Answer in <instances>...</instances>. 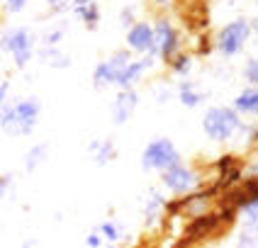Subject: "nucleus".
<instances>
[{
    "instance_id": "nucleus-1",
    "label": "nucleus",
    "mask_w": 258,
    "mask_h": 248,
    "mask_svg": "<svg viewBox=\"0 0 258 248\" xmlns=\"http://www.w3.org/2000/svg\"><path fill=\"white\" fill-rule=\"evenodd\" d=\"M37 117H39V102L34 100H22L15 107H5L3 110V129L10 131V134H29L37 124Z\"/></svg>"
},
{
    "instance_id": "nucleus-2",
    "label": "nucleus",
    "mask_w": 258,
    "mask_h": 248,
    "mask_svg": "<svg viewBox=\"0 0 258 248\" xmlns=\"http://www.w3.org/2000/svg\"><path fill=\"white\" fill-rule=\"evenodd\" d=\"M202 127L215 141H227L234 136V131L241 127V122H239L236 112L229 107H212L202 117Z\"/></svg>"
},
{
    "instance_id": "nucleus-3",
    "label": "nucleus",
    "mask_w": 258,
    "mask_h": 248,
    "mask_svg": "<svg viewBox=\"0 0 258 248\" xmlns=\"http://www.w3.org/2000/svg\"><path fill=\"white\" fill-rule=\"evenodd\" d=\"M178 163H180V153L168 139L151 141L142 156L144 171H168V168L178 166Z\"/></svg>"
},
{
    "instance_id": "nucleus-4",
    "label": "nucleus",
    "mask_w": 258,
    "mask_h": 248,
    "mask_svg": "<svg viewBox=\"0 0 258 248\" xmlns=\"http://www.w3.org/2000/svg\"><path fill=\"white\" fill-rule=\"evenodd\" d=\"M248 25H246L244 20H236V22H231L227 27L222 29V34H219V49H222V54H227V56H234L244 42L248 39Z\"/></svg>"
},
{
    "instance_id": "nucleus-5",
    "label": "nucleus",
    "mask_w": 258,
    "mask_h": 248,
    "mask_svg": "<svg viewBox=\"0 0 258 248\" xmlns=\"http://www.w3.org/2000/svg\"><path fill=\"white\" fill-rule=\"evenodd\" d=\"M3 44H5V49H10L15 63L20 68L27 66V61L32 58V34H29L27 29H15V32H10L3 39Z\"/></svg>"
},
{
    "instance_id": "nucleus-6",
    "label": "nucleus",
    "mask_w": 258,
    "mask_h": 248,
    "mask_svg": "<svg viewBox=\"0 0 258 248\" xmlns=\"http://www.w3.org/2000/svg\"><path fill=\"white\" fill-rule=\"evenodd\" d=\"M127 63H129V56L124 54V51H119V54H115L112 58H107L105 63H100V66L95 68V75H93L95 86L105 88V86H110V83H117L119 73L124 71Z\"/></svg>"
},
{
    "instance_id": "nucleus-7",
    "label": "nucleus",
    "mask_w": 258,
    "mask_h": 248,
    "mask_svg": "<svg viewBox=\"0 0 258 248\" xmlns=\"http://www.w3.org/2000/svg\"><path fill=\"white\" fill-rule=\"evenodd\" d=\"M163 183H166V188L173 190L175 195H185V192H190V190H195L198 178H195L192 171H187L185 166H180V163H178V166H173V168L166 171Z\"/></svg>"
},
{
    "instance_id": "nucleus-8",
    "label": "nucleus",
    "mask_w": 258,
    "mask_h": 248,
    "mask_svg": "<svg viewBox=\"0 0 258 248\" xmlns=\"http://www.w3.org/2000/svg\"><path fill=\"white\" fill-rule=\"evenodd\" d=\"M154 54H161L163 58H171L175 54V49H178V39H175V32L168 22H158L156 27H154Z\"/></svg>"
},
{
    "instance_id": "nucleus-9",
    "label": "nucleus",
    "mask_w": 258,
    "mask_h": 248,
    "mask_svg": "<svg viewBox=\"0 0 258 248\" xmlns=\"http://www.w3.org/2000/svg\"><path fill=\"white\" fill-rule=\"evenodd\" d=\"M127 42L134 51H151V54H154V44H156L154 29L149 27V25H142V22H139V25H134V27L129 29Z\"/></svg>"
},
{
    "instance_id": "nucleus-10",
    "label": "nucleus",
    "mask_w": 258,
    "mask_h": 248,
    "mask_svg": "<svg viewBox=\"0 0 258 248\" xmlns=\"http://www.w3.org/2000/svg\"><path fill=\"white\" fill-rule=\"evenodd\" d=\"M134 107H137V93H134L132 88H122V93L117 95V100H115V122L117 124H124L129 117H132Z\"/></svg>"
},
{
    "instance_id": "nucleus-11",
    "label": "nucleus",
    "mask_w": 258,
    "mask_h": 248,
    "mask_svg": "<svg viewBox=\"0 0 258 248\" xmlns=\"http://www.w3.org/2000/svg\"><path fill=\"white\" fill-rule=\"evenodd\" d=\"M149 66H151V58H146V61H129L127 66H124V71L119 73V78H117V86L119 88H132L134 86V80H137Z\"/></svg>"
},
{
    "instance_id": "nucleus-12",
    "label": "nucleus",
    "mask_w": 258,
    "mask_h": 248,
    "mask_svg": "<svg viewBox=\"0 0 258 248\" xmlns=\"http://www.w3.org/2000/svg\"><path fill=\"white\" fill-rule=\"evenodd\" d=\"M234 107L241 110V112H256L258 110V88H253V90H244V93L234 100Z\"/></svg>"
},
{
    "instance_id": "nucleus-13",
    "label": "nucleus",
    "mask_w": 258,
    "mask_h": 248,
    "mask_svg": "<svg viewBox=\"0 0 258 248\" xmlns=\"http://www.w3.org/2000/svg\"><path fill=\"white\" fill-rule=\"evenodd\" d=\"M93 148H98V156H95L98 166H105V163H110V160H112V156H115V146L110 144V141H105L102 146L95 144Z\"/></svg>"
},
{
    "instance_id": "nucleus-14",
    "label": "nucleus",
    "mask_w": 258,
    "mask_h": 248,
    "mask_svg": "<svg viewBox=\"0 0 258 248\" xmlns=\"http://www.w3.org/2000/svg\"><path fill=\"white\" fill-rule=\"evenodd\" d=\"M244 217H246L248 229L258 231V200H253L251 204H246V207H244Z\"/></svg>"
},
{
    "instance_id": "nucleus-15",
    "label": "nucleus",
    "mask_w": 258,
    "mask_h": 248,
    "mask_svg": "<svg viewBox=\"0 0 258 248\" xmlns=\"http://www.w3.org/2000/svg\"><path fill=\"white\" fill-rule=\"evenodd\" d=\"M180 100H183L185 107H198V105H200V93H195L190 86H183V90H180Z\"/></svg>"
},
{
    "instance_id": "nucleus-16",
    "label": "nucleus",
    "mask_w": 258,
    "mask_h": 248,
    "mask_svg": "<svg viewBox=\"0 0 258 248\" xmlns=\"http://www.w3.org/2000/svg\"><path fill=\"white\" fill-rule=\"evenodd\" d=\"M102 236H105L107 241H117V238H119L117 226H115V224H110V221H105V224H102Z\"/></svg>"
},
{
    "instance_id": "nucleus-17",
    "label": "nucleus",
    "mask_w": 258,
    "mask_h": 248,
    "mask_svg": "<svg viewBox=\"0 0 258 248\" xmlns=\"http://www.w3.org/2000/svg\"><path fill=\"white\" fill-rule=\"evenodd\" d=\"M246 78L258 86V61H251V63L246 66Z\"/></svg>"
},
{
    "instance_id": "nucleus-18",
    "label": "nucleus",
    "mask_w": 258,
    "mask_h": 248,
    "mask_svg": "<svg viewBox=\"0 0 258 248\" xmlns=\"http://www.w3.org/2000/svg\"><path fill=\"white\" fill-rule=\"evenodd\" d=\"M5 5H8L10 13H20V10L27 5V0H5Z\"/></svg>"
},
{
    "instance_id": "nucleus-19",
    "label": "nucleus",
    "mask_w": 258,
    "mask_h": 248,
    "mask_svg": "<svg viewBox=\"0 0 258 248\" xmlns=\"http://www.w3.org/2000/svg\"><path fill=\"white\" fill-rule=\"evenodd\" d=\"M187 68H190V58H178V61H175V71H180V73H183V71H187Z\"/></svg>"
},
{
    "instance_id": "nucleus-20",
    "label": "nucleus",
    "mask_w": 258,
    "mask_h": 248,
    "mask_svg": "<svg viewBox=\"0 0 258 248\" xmlns=\"http://www.w3.org/2000/svg\"><path fill=\"white\" fill-rule=\"evenodd\" d=\"M88 246H102V241H100V236H88Z\"/></svg>"
},
{
    "instance_id": "nucleus-21",
    "label": "nucleus",
    "mask_w": 258,
    "mask_h": 248,
    "mask_svg": "<svg viewBox=\"0 0 258 248\" xmlns=\"http://www.w3.org/2000/svg\"><path fill=\"white\" fill-rule=\"evenodd\" d=\"M0 95H3V102H5V95H8V83L5 80L0 83Z\"/></svg>"
},
{
    "instance_id": "nucleus-22",
    "label": "nucleus",
    "mask_w": 258,
    "mask_h": 248,
    "mask_svg": "<svg viewBox=\"0 0 258 248\" xmlns=\"http://www.w3.org/2000/svg\"><path fill=\"white\" fill-rule=\"evenodd\" d=\"M251 175H256V178H258V158L251 163Z\"/></svg>"
},
{
    "instance_id": "nucleus-23",
    "label": "nucleus",
    "mask_w": 258,
    "mask_h": 248,
    "mask_svg": "<svg viewBox=\"0 0 258 248\" xmlns=\"http://www.w3.org/2000/svg\"><path fill=\"white\" fill-rule=\"evenodd\" d=\"M256 27H258V25H256Z\"/></svg>"
}]
</instances>
